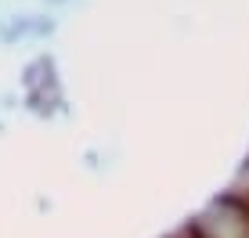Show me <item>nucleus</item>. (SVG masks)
<instances>
[{
	"mask_svg": "<svg viewBox=\"0 0 249 238\" xmlns=\"http://www.w3.org/2000/svg\"><path fill=\"white\" fill-rule=\"evenodd\" d=\"M192 231L195 238H249V209L224 195L192 220Z\"/></svg>",
	"mask_w": 249,
	"mask_h": 238,
	"instance_id": "f257e3e1",
	"label": "nucleus"
},
{
	"mask_svg": "<svg viewBox=\"0 0 249 238\" xmlns=\"http://www.w3.org/2000/svg\"><path fill=\"white\" fill-rule=\"evenodd\" d=\"M228 199H235L242 209H249V166L242 170V173L235 177V184H231V191H228Z\"/></svg>",
	"mask_w": 249,
	"mask_h": 238,
	"instance_id": "f03ea898",
	"label": "nucleus"
},
{
	"mask_svg": "<svg viewBox=\"0 0 249 238\" xmlns=\"http://www.w3.org/2000/svg\"><path fill=\"white\" fill-rule=\"evenodd\" d=\"M170 238H195V231H192V224H188V227H181V231H174Z\"/></svg>",
	"mask_w": 249,
	"mask_h": 238,
	"instance_id": "7ed1b4c3",
	"label": "nucleus"
}]
</instances>
